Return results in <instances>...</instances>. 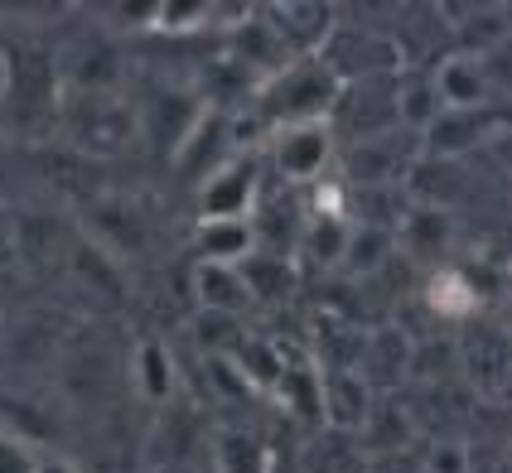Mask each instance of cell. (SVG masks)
I'll use <instances>...</instances> for the list:
<instances>
[{"label": "cell", "instance_id": "cell-1", "mask_svg": "<svg viewBox=\"0 0 512 473\" xmlns=\"http://www.w3.org/2000/svg\"><path fill=\"white\" fill-rule=\"evenodd\" d=\"M339 83L314 63V58H295L285 73L256 92V126L261 131H285V126H319L334 112Z\"/></svg>", "mask_w": 512, "mask_h": 473}, {"label": "cell", "instance_id": "cell-2", "mask_svg": "<svg viewBox=\"0 0 512 473\" xmlns=\"http://www.w3.org/2000/svg\"><path fill=\"white\" fill-rule=\"evenodd\" d=\"M314 63L334 78L339 87L377 83V78H401V44L392 34H377L363 25H334L329 39L319 44Z\"/></svg>", "mask_w": 512, "mask_h": 473}, {"label": "cell", "instance_id": "cell-3", "mask_svg": "<svg viewBox=\"0 0 512 473\" xmlns=\"http://www.w3.org/2000/svg\"><path fill=\"white\" fill-rule=\"evenodd\" d=\"M63 126L92 155H121L136 131V107H126L116 92H73L63 107Z\"/></svg>", "mask_w": 512, "mask_h": 473}, {"label": "cell", "instance_id": "cell-4", "mask_svg": "<svg viewBox=\"0 0 512 473\" xmlns=\"http://www.w3.org/2000/svg\"><path fill=\"white\" fill-rule=\"evenodd\" d=\"M324 126H329V136H343L348 145L401 131V126H397V78H377V83L339 87L334 112H329V121H324Z\"/></svg>", "mask_w": 512, "mask_h": 473}, {"label": "cell", "instance_id": "cell-5", "mask_svg": "<svg viewBox=\"0 0 512 473\" xmlns=\"http://www.w3.org/2000/svg\"><path fill=\"white\" fill-rule=\"evenodd\" d=\"M247 78V83L261 92V87L271 83L276 73H285L290 63H295V54L281 44V34L271 29V20H266V10H247V15H237L228 25V54H223Z\"/></svg>", "mask_w": 512, "mask_h": 473}, {"label": "cell", "instance_id": "cell-6", "mask_svg": "<svg viewBox=\"0 0 512 473\" xmlns=\"http://www.w3.org/2000/svg\"><path fill=\"white\" fill-rule=\"evenodd\" d=\"M261 203L256 155H232L199 184V223H252Z\"/></svg>", "mask_w": 512, "mask_h": 473}, {"label": "cell", "instance_id": "cell-7", "mask_svg": "<svg viewBox=\"0 0 512 473\" xmlns=\"http://www.w3.org/2000/svg\"><path fill=\"white\" fill-rule=\"evenodd\" d=\"M416 136L392 131L377 140H358L343 150V189H401L411 160L421 155V145H411Z\"/></svg>", "mask_w": 512, "mask_h": 473}, {"label": "cell", "instance_id": "cell-8", "mask_svg": "<svg viewBox=\"0 0 512 473\" xmlns=\"http://www.w3.org/2000/svg\"><path fill=\"white\" fill-rule=\"evenodd\" d=\"M508 126V116H503V107H479V112H440L435 121H430L426 131L416 136V145H421V155L426 160H464V155H474L479 145H488V140L498 136Z\"/></svg>", "mask_w": 512, "mask_h": 473}, {"label": "cell", "instance_id": "cell-9", "mask_svg": "<svg viewBox=\"0 0 512 473\" xmlns=\"http://www.w3.org/2000/svg\"><path fill=\"white\" fill-rule=\"evenodd\" d=\"M435 87V102L440 112H479V107H498V83H493V68L488 58L474 54H445L435 68L426 73Z\"/></svg>", "mask_w": 512, "mask_h": 473}, {"label": "cell", "instance_id": "cell-10", "mask_svg": "<svg viewBox=\"0 0 512 473\" xmlns=\"http://www.w3.org/2000/svg\"><path fill=\"white\" fill-rule=\"evenodd\" d=\"M232 155H242L237 150V136H232V121L223 107H203V116L194 121V131L179 140V150L170 155V165L184 174V179H194L203 184L213 169H223Z\"/></svg>", "mask_w": 512, "mask_h": 473}, {"label": "cell", "instance_id": "cell-11", "mask_svg": "<svg viewBox=\"0 0 512 473\" xmlns=\"http://www.w3.org/2000/svg\"><path fill=\"white\" fill-rule=\"evenodd\" d=\"M377 391L358 377V367H319V425L334 435H358Z\"/></svg>", "mask_w": 512, "mask_h": 473}, {"label": "cell", "instance_id": "cell-12", "mask_svg": "<svg viewBox=\"0 0 512 473\" xmlns=\"http://www.w3.org/2000/svg\"><path fill=\"white\" fill-rule=\"evenodd\" d=\"M334 160V136L329 126H285V131H271V165L281 169L290 184H310L319 179Z\"/></svg>", "mask_w": 512, "mask_h": 473}, {"label": "cell", "instance_id": "cell-13", "mask_svg": "<svg viewBox=\"0 0 512 473\" xmlns=\"http://www.w3.org/2000/svg\"><path fill=\"white\" fill-rule=\"evenodd\" d=\"M392 237H397V251H406L411 261H430L435 266V261H445V251L455 247V213L430 208V203H406Z\"/></svg>", "mask_w": 512, "mask_h": 473}, {"label": "cell", "instance_id": "cell-14", "mask_svg": "<svg viewBox=\"0 0 512 473\" xmlns=\"http://www.w3.org/2000/svg\"><path fill=\"white\" fill-rule=\"evenodd\" d=\"M203 107H208V102L189 97V92H155V97L145 102V112H136V131L155 140L160 155H174L179 140L194 131V121L203 116Z\"/></svg>", "mask_w": 512, "mask_h": 473}, {"label": "cell", "instance_id": "cell-15", "mask_svg": "<svg viewBox=\"0 0 512 473\" xmlns=\"http://www.w3.org/2000/svg\"><path fill=\"white\" fill-rule=\"evenodd\" d=\"M271 29L281 34V44L295 58H314L319 44L329 39V29L339 25L334 20V5H314V0H285V5H271L266 10Z\"/></svg>", "mask_w": 512, "mask_h": 473}, {"label": "cell", "instance_id": "cell-16", "mask_svg": "<svg viewBox=\"0 0 512 473\" xmlns=\"http://www.w3.org/2000/svg\"><path fill=\"white\" fill-rule=\"evenodd\" d=\"M464 367H469V382L479 396H488V401L508 396V338L498 329L474 324V334L464 343Z\"/></svg>", "mask_w": 512, "mask_h": 473}, {"label": "cell", "instance_id": "cell-17", "mask_svg": "<svg viewBox=\"0 0 512 473\" xmlns=\"http://www.w3.org/2000/svg\"><path fill=\"white\" fill-rule=\"evenodd\" d=\"M68 266H73V276L83 280L97 300H107V305H121V300L131 295V290H126V266H121L107 247H97L92 237L68 251Z\"/></svg>", "mask_w": 512, "mask_h": 473}, {"label": "cell", "instance_id": "cell-18", "mask_svg": "<svg viewBox=\"0 0 512 473\" xmlns=\"http://www.w3.org/2000/svg\"><path fill=\"white\" fill-rule=\"evenodd\" d=\"M266 396H276L300 425H319V358H285L281 377Z\"/></svg>", "mask_w": 512, "mask_h": 473}, {"label": "cell", "instance_id": "cell-19", "mask_svg": "<svg viewBox=\"0 0 512 473\" xmlns=\"http://www.w3.org/2000/svg\"><path fill=\"white\" fill-rule=\"evenodd\" d=\"M131 382L145 401L155 406H170L174 387H179V372H174V353L160 343V338H141L136 353H131Z\"/></svg>", "mask_w": 512, "mask_h": 473}, {"label": "cell", "instance_id": "cell-20", "mask_svg": "<svg viewBox=\"0 0 512 473\" xmlns=\"http://www.w3.org/2000/svg\"><path fill=\"white\" fill-rule=\"evenodd\" d=\"M256 247H261L256 242V218L252 223H199L194 227V251H199V261H208V266H242Z\"/></svg>", "mask_w": 512, "mask_h": 473}, {"label": "cell", "instance_id": "cell-21", "mask_svg": "<svg viewBox=\"0 0 512 473\" xmlns=\"http://www.w3.org/2000/svg\"><path fill=\"white\" fill-rule=\"evenodd\" d=\"M194 295H199L203 314H232V319H237L242 309L252 305V295H247L237 266H208V261H199V271H194Z\"/></svg>", "mask_w": 512, "mask_h": 473}, {"label": "cell", "instance_id": "cell-22", "mask_svg": "<svg viewBox=\"0 0 512 473\" xmlns=\"http://www.w3.org/2000/svg\"><path fill=\"white\" fill-rule=\"evenodd\" d=\"M242 285H247V295H252V305H281L290 300V290H295V271H290V261H285L281 251H261L256 247L242 266Z\"/></svg>", "mask_w": 512, "mask_h": 473}, {"label": "cell", "instance_id": "cell-23", "mask_svg": "<svg viewBox=\"0 0 512 473\" xmlns=\"http://www.w3.org/2000/svg\"><path fill=\"white\" fill-rule=\"evenodd\" d=\"M348 218L339 213H310L305 227H300V251H305V261L319 266V271H339L343 261V247H348Z\"/></svg>", "mask_w": 512, "mask_h": 473}, {"label": "cell", "instance_id": "cell-24", "mask_svg": "<svg viewBox=\"0 0 512 473\" xmlns=\"http://www.w3.org/2000/svg\"><path fill=\"white\" fill-rule=\"evenodd\" d=\"M392 256H397V237H392V227L353 223V227H348V247H343L339 266L348 271V276H377Z\"/></svg>", "mask_w": 512, "mask_h": 473}, {"label": "cell", "instance_id": "cell-25", "mask_svg": "<svg viewBox=\"0 0 512 473\" xmlns=\"http://www.w3.org/2000/svg\"><path fill=\"white\" fill-rule=\"evenodd\" d=\"M411 435H416V425H411V416L401 411V406H392V401H372L368 420L358 425V440L372 449V454H397V449L411 445Z\"/></svg>", "mask_w": 512, "mask_h": 473}, {"label": "cell", "instance_id": "cell-26", "mask_svg": "<svg viewBox=\"0 0 512 473\" xmlns=\"http://www.w3.org/2000/svg\"><path fill=\"white\" fill-rule=\"evenodd\" d=\"M228 362L242 372V382H247L252 391H271L276 387V377H281V367H285V353L271 343V338L242 334V343L228 353Z\"/></svg>", "mask_w": 512, "mask_h": 473}, {"label": "cell", "instance_id": "cell-27", "mask_svg": "<svg viewBox=\"0 0 512 473\" xmlns=\"http://www.w3.org/2000/svg\"><path fill=\"white\" fill-rule=\"evenodd\" d=\"M430 309H435L440 319H450V324L479 314V295L469 290V280H464L459 266H440V271L430 276Z\"/></svg>", "mask_w": 512, "mask_h": 473}, {"label": "cell", "instance_id": "cell-28", "mask_svg": "<svg viewBox=\"0 0 512 473\" xmlns=\"http://www.w3.org/2000/svg\"><path fill=\"white\" fill-rule=\"evenodd\" d=\"M435 116H440V102H435V87H430L426 73L397 78V126L401 131H406V136H421Z\"/></svg>", "mask_w": 512, "mask_h": 473}, {"label": "cell", "instance_id": "cell-29", "mask_svg": "<svg viewBox=\"0 0 512 473\" xmlns=\"http://www.w3.org/2000/svg\"><path fill=\"white\" fill-rule=\"evenodd\" d=\"M459 39H464V49H459V54H474V58L498 54V49H503V39H508V10H503V5L469 10V20H459Z\"/></svg>", "mask_w": 512, "mask_h": 473}, {"label": "cell", "instance_id": "cell-30", "mask_svg": "<svg viewBox=\"0 0 512 473\" xmlns=\"http://www.w3.org/2000/svg\"><path fill=\"white\" fill-rule=\"evenodd\" d=\"M208 25H213L208 0H155V15H150L155 34H199Z\"/></svg>", "mask_w": 512, "mask_h": 473}, {"label": "cell", "instance_id": "cell-31", "mask_svg": "<svg viewBox=\"0 0 512 473\" xmlns=\"http://www.w3.org/2000/svg\"><path fill=\"white\" fill-rule=\"evenodd\" d=\"M213 459H218V473H266V449L237 430L213 440Z\"/></svg>", "mask_w": 512, "mask_h": 473}, {"label": "cell", "instance_id": "cell-32", "mask_svg": "<svg viewBox=\"0 0 512 473\" xmlns=\"http://www.w3.org/2000/svg\"><path fill=\"white\" fill-rule=\"evenodd\" d=\"M237 343H242V329L232 314H199V348L208 358H228Z\"/></svg>", "mask_w": 512, "mask_h": 473}, {"label": "cell", "instance_id": "cell-33", "mask_svg": "<svg viewBox=\"0 0 512 473\" xmlns=\"http://www.w3.org/2000/svg\"><path fill=\"white\" fill-rule=\"evenodd\" d=\"M34 459H39V449L29 440L0 430V473H34Z\"/></svg>", "mask_w": 512, "mask_h": 473}, {"label": "cell", "instance_id": "cell-34", "mask_svg": "<svg viewBox=\"0 0 512 473\" xmlns=\"http://www.w3.org/2000/svg\"><path fill=\"white\" fill-rule=\"evenodd\" d=\"M464 449L459 445H440L435 454H430V464H426V473H464Z\"/></svg>", "mask_w": 512, "mask_h": 473}, {"label": "cell", "instance_id": "cell-35", "mask_svg": "<svg viewBox=\"0 0 512 473\" xmlns=\"http://www.w3.org/2000/svg\"><path fill=\"white\" fill-rule=\"evenodd\" d=\"M34 473H83L73 459H63V454H39L34 459Z\"/></svg>", "mask_w": 512, "mask_h": 473}]
</instances>
